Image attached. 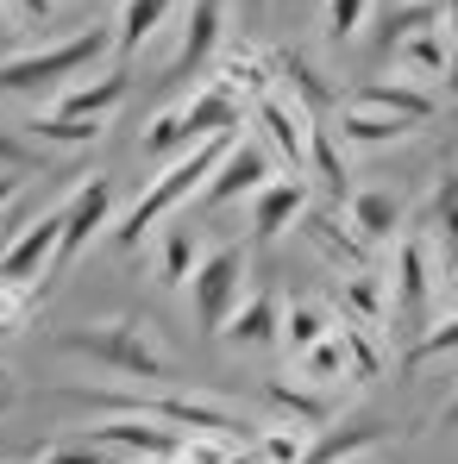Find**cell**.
<instances>
[{"mask_svg":"<svg viewBox=\"0 0 458 464\" xmlns=\"http://www.w3.org/2000/svg\"><path fill=\"white\" fill-rule=\"evenodd\" d=\"M339 214H346V227L358 232V245H371L377 257H389V245L408 232V208H402V195H389V188H352Z\"/></svg>","mask_w":458,"mask_h":464,"instance_id":"9a60e30c","label":"cell"},{"mask_svg":"<svg viewBox=\"0 0 458 464\" xmlns=\"http://www.w3.org/2000/svg\"><path fill=\"white\" fill-rule=\"evenodd\" d=\"M277 326H283V302L258 289V295H245V302L232 308L227 339L232 345H277Z\"/></svg>","mask_w":458,"mask_h":464,"instance_id":"484cf974","label":"cell"},{"mask_svg":"<svg viewBox=\"0 0 458 464\" xmlns=\"http://www.w3.org/2000/svg\"><path fill=\"white\" fill-rule=\"evenodd\" d=\"M63 358H82L94 371H113L139 389H163L176 383V352L163 339L151 314H113V320H88V326H57L51 339Z\"/></svg>","mask_w":458,"mask_h":464,"instance_id":"6da1fadb","label":"cell"},{"mask_svg":"<svg viewBox=\"0 0 458 464\" xmlns=\"http://www.w3.org/2000/svg\"><path fill=\"white\" fill-rule=\"evenodd\" d=\"M227 6H232V0H227ZM239 6H251V13H258V6H270V0H239Z\"/></svg>","mask_w":458,"mask_h":464,"instance_id":"7bdbcfd3","label":"cell"},{"mask_svg":"<svg viewBox=\"0 0 458 464\" xmlns=\"http://www.w3.org/2000/svg\"><path fill=\"white\" fill-rule=\"evenodd\" d=\"M421 126H408V120H389L377 107H339V126H333V139L339 145H352V151H383V145H402V139H414Z\"/></svg>","mask_w":458,"mask_h":464,"instance_id":"44dd1931","label":"cell"},{"mask_svg":"<svg viewBox=\"0 0 458 464\" xmlns=\"http://www.w3.org/2000/svg\"><path fill=\"white\" fill-rule=\"evenodd\" d=\"M296 383H307V389H339V383H352V371H346V352H339V339L326 333L320 345H307L302 358H296Z\"/></svg>","mask_w":458,"mask_h":464,"instance_id":"f546056e","label":"cell"},{"mask_svg":"<svg viewBox=\"0 0 458 464\" xmlns=\"http://www.w3.org/2000/svg\"><path fill=\"white\" fill-rule=\"evenodd\" d=\"M227 145H232V139H208V145H195V151L170 157L151 182H145V195H139L113 227H107V238H113L120 251H139V238H145V232H157L163 220H176V208H182L189 195H201V188H208V176L220 169Z\"/></svg>","mask_w":458,"mask_h":464,"instance_id":"7a4b0ae2","label":"cell"},{"mask_svg":"<svg viewBox=\"0 0 458 464\" xmlns=\"http://www.w3.org/2000/svg\"><path fill=\"white\" fill-rule=\"evenodd\" d=\"M339 320H352V326H371L377 333L383 320H389V289H383V270H365V276H346L339 283Z\"/></svg>","mask_w":458,"mask_h":464,"instance_id":"d4e9b609","label":"cell"},{"mask_svg":"<svg viewBox=\"0 0 458 464\" xmlns=\"http://www.w3.org/2000/svg\"><path fill=\"white\" fill-rule=\"evenodd\" d=\"M307 176L333 195V208H346V195H352V163H346V151H339L333 126H314V145H307Z\"/></svg>","mask_w":458,"mask_h":464,"instance_id":"4316f807","label":"cell"},{"mask_svg":"<svg viewBox=\"0 0 458 464\" xmlns=\"http://www.w3.org/2000/svg\"><path fill=\"white\" fill-rule=\"evenodd\" d=\"M434 314H440V320H453V314H458V264H446V270H440V289H434Z\"/></svg>","mask_w":458,"mask_h":464,"instance_id":"8d00e7d4","label":"cell"},{"mask_svg":"<svg viewBox=\"0 0 458 464\" xmlns=\"http://www.w3.org/2000/svg\"><path fill=\"white\" fill-rule=\"evenodd\" d=\"M446 352H458V314H453V320H440V326H427V333L408 345V358H402V364H408V371H421V364H434V358H446Z\"/></svg>","mask_w":458,"mask_h":464,"instance_id":"d6a6232c","label":"cell"},{"mask_svg":"<svg viewBox=\"0 0 458 464\" xmlns=\"http://www.w3.org/2000/svg\"><path fill=\"white\" fill-rule=\"evenodd\" d=\"M264 395H270V401L289 414V427H302V433H320V427L333 420V395H320V389L296 383V377H289V383H270Z\"/></svg>","mask_w":458,"mask_h":464,"instance_id":"f1b7e54d","label":"cell"},{"mask_svg":"<svg viewBox=\"0 0 458 464\" xmlns=\"http://www.w3.org/2000/svg\"><path fill=\"white\" fill-rule=\"evenodd\" d=\"M371 6H377V0H326V13H320V25H326V38H333V44H346V38H358V25L371 19Z\"/></svg>","mask_w":458,"mask_h":464,"instance_id":"836d02e7","label":"cell"},{"mask_svg":"<svg viewBox=\"0 0 458 464\" xmlns=\"http://www.w3.org/2000/svg\"><path fill=\"white\" fill-rule=\"evenodd\" d=\"M333 339H339V352H346V371H352V383H371L383 371V345L371 326H352V320H339L333 314Z\"/></svg>","mask_w":458,"mask_h":464,"instance_id":"4dcf8cb0","label":"cell"},{"mask_svg":"<svg viewBox=\"0 0 458 464\" xmlns=\"http://www.w3.org/2000/svg\"><path fill=\"white\" fill-rule=\"evenodd\" d=\"M270 176H277V163H270V151H264L258 139H232L227 157H220V169H214L208 188H201V201H208V208H227V201H239V195L251 201Z\"/></svg>","mask_w":458,"mask_h":464,"instance_id":"5bb4252c","label":"cell"},{"mask_svg":"<svg viewBox=\"0 0 458 464\" xmlns=\"http://www.w3.org/2000/svg\"><path fill=\"white\" fill-rule=\"evenodd\" d=\"M38 289H6L0 283V339H13V333H25L32 326V314H38Z\"/></svg>","mask_w":458,"mask_h":464,"instance_id":"e575fe53","label":"cell"},{"mask_svg":"<svg viewBox=\"0 0 458 464\" xmlns=\"http://www.w3.org/2000/svg\"><path fill=\"white\" fill-rule=\"evenodd\" d=\"M51 264H57V214L32 220L6 238V257H0V283L6 289H51Z\"/></svg>","mask_w":458,"mask_h":464,"instance_id":"7c38bea8","label":"cell"},{"mask_svg":"<svg viewBox=\"0 0 458 464\" xmlns=\"http://www.w3.org/2000/svg\"><path fill=\"white\" fill-rule=\"evenodd\" d=\"M389 70H395L402 82H414V88L453 82V70H458L453 32H446V25H421V32L395 38V44H389Z\"/></svg>","mask_w":458,"mask_h":464,"instance_id":"4fadbf2b","label":"cell"},{"mask_svg":"<svg viewBox=\"0 0 458 464\" xmlns=\"http://www.w3.org/2000/svg\"><path fill=\"white\" fill-rule=\"evenodd\" d=\"M82 446H94V452H126V459L157 464V459H176L182 433H176V427H157V420H139V414H107V420H88Z\"/></svg>","mask_w":458,"mask_h":464,"instance_id":"8fae6325","label":"cell"},{"mask_svg":"<svg viewBox=\"0 0 458 464\" xmlns=\"http://www.w3.org/2000/svg\"><path fill=\"white\" fill-rule=\"evenodd\" d=\"M38 464H113V452H94V446H51Z\"/></svg>","mask_w":458,"mask_h":464,"instance_id":"d590c367","label":"cell"},{"mask_svg":"<svg viewBox=\"0 0 458 464\" xmlns=\"http://www.w3.org/2000/svg\"><path fill=\"white\" fill-rule=\"evenodd\" d=\"M339 464H377V459L371 452H352V459H339Z\"/></svg>","mask_w":458,"mask_h":464,"instance_id":"b9f144b4","label":"cell"},{"mask_svg":"<svg viewBox=\"0 0 458 464\" xmlns=\"http://www.w3.org/2000/svg\"><path fill=\"white\" fill-rule=\"evenodd\" d=\"M0 408H6V371H0Z\"/></svg>","mask_w":458,"mask_h":464,"instance_id":"ee69618b","label":"cell"},{"mask_svg":"<svg viewBox=\"0 0 458 464\" xmlns=\"http://www.w3.org/2000/svg\"><path fill=\"white\" fill-rule=\"evenodd\" d=\"M227 0H189L182 19H176V51H170V76L176 82H195L214 70V57L227 51Z\"/></svg>","mask_w":458,"mask_h":464,"instance_id":"9c48e42d","label":"cell"},{"mask_svg":"<svg viewBox=\"0 0 458 464\" xmlns=\"http://www.w3.org/2000/svg\"><path fill=\"white\" fill-rule=\"evenodd\" d=\"M13 201H19V176H0V220H6Z\"/></svg>","mask_w":458,"mask_h":464,"instance_id":"f35d334b","label":"cell"},{"mask_svg":"<svg viewBox=\"0 0 458 464\" xmlns=\"http://www.w3.org/2000/svg\"><path fill=\"white\" fill-rule=\"evenodd\" d=\"M440 427H458V395H453V408H446V420H440Z\"/></svg>","mask_w":458,"mask_h":464,"instance_id":"60d3db41","label":"cell"},{"mask_svg":"<svg viewBox=\"0 0 458 464\" xmlns=\"http://www.w3.org/2000/svg\"><path fill=\"white\" fill-rule=\"evenodd\" d=\"M383 289H389V314L402 320V333H427L434 326V289H440V257L421 232H402L383 257Z\"/></svg>","mask_w":458,"mask_h":464,"instance_id":"5b68a950","label":"cell"},{"mask_svg":"<svg viewBox=\"0 0 458 464\" xmlns=\"http://www.w3.org/2000/svg\"><path fill=\"white\" fill-rule=\"evenodd\" d=\"M113 201H120L113 195V176H101V169L70 188V201L57 208V264H51V283L88 251V238H101V232L113 227Z\"/></svg>","mask_w":458,"mask_h":464,"instance_id":"ba28073f","label":"cell"},{"mask_svg":"<svg viewBox=\"0 0 458 464\" xmlns=\"http://www.w3.org/2000/svg\"><path fill=\"white\" fill-rule=\"evenodd\" d=\"M189 0H120V19H113V51L120 57H139L163 25H176Z\"/></svg>","mask_w":458,"mask_h":464,"instance_id":"ffe728a7","label":"cell"},{"mask_svg":"<svg viewBox=\"0 0 458 464\" xmlns=\"http://www.w3.org/2000/svg\"><path fill=\"white\" fill-rule=\"evenodd\" d=\"M333 333V308L326 302H289L283 308V326H277V345L289 352V358H302L307 345H320Z\"/></svg>","mask_w":458,"mask_h":464,"instance_id":"83f0119b","label":"cell"},{"mask_svg":"<svg viewBox=\"0 0 458 464\" xmlns=\"http://www.w3.org/2000/svg\"><path fill=\"white\" fill-rule=\"evenodd\" d=\"M377 6H408V0H377Z\"/></svg>","mask_w":458,"mask_h":464,"instance_id":"f6af8a7d","label":"cell"},{"mask_svg":"<svg viewBox=\"0 0 458 464\" xmlns=\"http://www.w3.org/2000/svg\"><path fill=\"white\" fill-rule=\"evenodd\" d=\"M296 232H307V238L320 245V257H326V264H339L346 276L383 270V257L371 251V245H358V232L346 227V214H339V208H307V214H302V227H296Z\"/></svg>","mask_w":458,"mask_h":464,"instance_id":"e0dca14e","label":"cell"},{"mask_svg":"<svg viewBox=\"0 0 458 464\" xmlns=\"http://www.w3.org/2000/svg\"><path fill=\"white\" fill-rule=\"evenodd\" d=\"M352 107H377V113H389V120H408V126H427L434 113H440V94L434 88H414V82H402V76H371V82H358L352 94H346Z\"/></svg>","mask_w":458,"mask_h":464,"instance_id":"ac0fdd59","label":"cell"},{"mask_svg":"<svg viewBox=\"0 0 458 464\" xmlns=\"http://www.w3.org/2000/svg\"><path fill=\"white\" fill-rule=\"evenodd\" d=\"M201 82H214L232 107H245V113H251V107L277 88V57H270L264 44H251V38H227V51L214 57V70H208Z\"/></svg>","mask_w":458,"mask_h":464,"instance_id":"30bf717a","label":"cell"},{"mask_svg":"<svg viewBox=\"0 0 458 464\" xmlns=\"http://www.w3.org/2000/svg\"><path fill=\"white\" fill-rule=\"evenodd\" d=\"M277 88H283V94H296L314 120H320L326 107H339V88H326V82H320V70H314V57H307V51H283V57H277Z\"/></svg>","mask_w":458,"mask_h":464,"instance_id":"cb8c5ba5","label":"cell"},{"mask_svg":"<svg viewBox=\"0 0 458 464\" xmlns=\"http://www.w3.org/2000/svg\"><path fill=\"white\" fill-rule=\"evenodd\" d=\"M440 13H446V32L458 38V0H440Z\"/></svg>","mask_w":458,"mask_h":464,"instance_id":"ab89813d","label":"cell"},{"mask_svg":"<svg viewBox=\"0 0 458 464\" xmlns=\"http://www.w3.org/2000/svg\"><path fill=\"white\" fill-rule=\"evenodd\" d=\"M251 295V251L245 245H214L201 251L195 276H189V302H195V326L201 333H227L232 308Z\"/></svg>","mask_w":458,"mask_h":464,"instance_id":"8992f818","label":"cell"},{"mask_svg":"<svg viewBox=\"0 0 458 464\" xmlns=\"http://www.w3.org/2000/svg\"><path fill=\"white\" fill-rule=\"evenodd\" d=\"M126 94H132V76H126V70H101V76H88V82H70L51 113H57V120H82V126H107V113H113Z\"/></svg>","mask_w":458,"mask_h":464,"instance_id":"d6986e66","label":"cell"},{"mask_svg":"<svg viewBox=\"0 0 458 464\" xmlns=\"http://www.w3.org/2000/svg\"><path fill=\"white\" fill-rule=\"evenodd\" d=\"M421 238L434 245V257L458 264V163L434 182V195H427V208H421Z\"/></svg>","mask_w":458,"mask_h":464,"instance_id":"7402d4cb","label":"cell"},{"mask_svg":"<svg viewBox=\"0 0 458 464\" xmlns=\"http://www.w3.org/2000/svg\"><path fill=\"white\" fill-rule=\"evenodd\" d=\"M44 157L51 151H38L19 126H0V176H25V169H44Z\"/></svg>","mask_w":458,"mask_h":464,"instance_id":"1f68e13d","label":"cell"},{"mask_svg":"<svg viewBox=\"0 0 458 464\" xmlns=\"http://www.w3.org/2000/svg\"><path fill=\"white\" fill-rule=\"evenodd\" d=\"M251 126H258V145L270 151V163H283L289 176H302L307 182V145H314V113H307L296 94H283V88H270L251 113H245Z\"/></svg>","mask_w":458,"mask_h":464,"instance_id":"52a82bcc","label":"cell"},{"mask_svg":"<svg viewBox=\"0 0 458 464\" xmlns=\"http://www.w3.org/2000/svg\"><path fill=\"white\" fill-rule=\"evenodd\" d=\"M239 126H245V107H232L214 82H195L176 107H163L151 126L139 132V151L182 157V151H195V145H208V139H239Z\"/></svg>","mask_w":458,"mask_h":464,"instance_id":"3957f363","label":"cell"},{"mask_svg":"<svg viewBox=\"0 0 458 464\" xmlns=\"http://www.w3.org/2000/svg\"><path fill=\"white\" fill-rule=\"evenodd\" d=\"M6 13H13V19H51L57 0H6Z\"/></svg>","mask_w":458,"mask_h":464,"instance_id":"74e56055","label":"cell"},{"mask_svg":"<svg viewBox=\"0 0 458 464\" xmlns=\"http://www.w3.org/2000/svg\"><path fill=\"white\" fill-rule=\"evenodd\" d=\"M195 264H201V232L189 220H163L157 227V283L163 289H189Z\"/></svg>","mask_w":458,"mask_h":464,"instance_id":"603a6c76","label":"cell"},{"mask_svg":"<svg viewBox=\"0 0 458 464\" xmlns=\"http://www.w3.org/2000/svg\"><path fill=\"white\" fill-rule=\"evenodd\" d=\"M157 464H176V459H157Z\"/></svg>","mask_w":458,"mask_h":464,"instance_id":"bcb514c9","label":"cell"},{"mask_svg":"<svg viewBox=\"0 0 458 464\" xmlns=\"http://www.w3.org/2000/svg\"><path fill=\"white\" fill-rule=\"evenodd\" d=\"M107 51H113V32H76V38L19 51V57H0V94H51V88L63 94V88L76 76H88Z\"/></svg>","mask_w":458,"mask_h":464,"instance_id":"277c9868","label":"cell"},{"mask_svg":"<svg viewBox=\"0 0 458 464\" xmlns=\"http://www.w3.org/2000/svg\"><path fill=\"white\" fill-rule=\"evenodd\" d=\"M307 208H314V195H307L302 176H270V182L251 195V238H258V245H277L283 232L302 227Z\"/></svg>","mask_w":458,"mask_h":464,"instance_id":"2e32d148","label":"cell"}]
</instances>
